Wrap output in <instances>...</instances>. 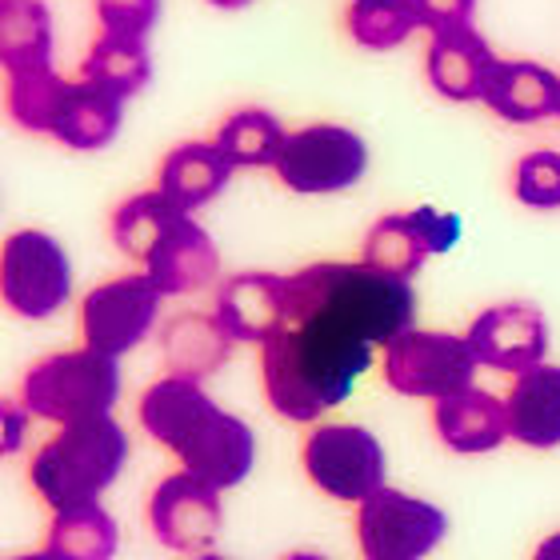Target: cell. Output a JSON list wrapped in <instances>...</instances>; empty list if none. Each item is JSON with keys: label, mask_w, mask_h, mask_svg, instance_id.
Masks as SVG:
<instances>
[{"label": "cell", "mask_w": 560, "mask_h": 560, "mask_svg": "<svg viewBox=\"0 0 560 560\" xmlns=\"http://www.w3.org/2000/svg\"><path fill=\"white\" fill-rule=\"evenodd\" d=\"M12 560H57L52 552H28V557H12Z\"/></svg>", "instance_id": "obj_39"}, {"label": "cell", "mask_w": 560, "mask_h": 560, "mask_svg": "<svg viewBox=\"0 0 560 560\" xmlns=\"http://www.w3.org/2000/svg\"><path fill=\"white\" fill-rule=\"evenodd\" d=\"M480 101L501 120L533 125L560 113V77L537 60H497Z\"/></svg>", "instance_id": "obj_16"}, {"label": "cell", "mask_w": 560, "mask_h": 560, "mask_svg": "<svg viewBox=\"0 0 560 560\" xmlns=\"http://www.w3.org/2000/svg\"><path fill=\"white\" fill-rule=\"evenodd\" d=\"M465 340L485 369L521 376L545 361L549 320L537 304H492L468 325Z\"/></svg>", "instance_id": "obj_11"}, {"label": "cell", "mask_w": 560, "mask_h": 560, "mask_svg": "<svg viewBox=\"0 0 560 560\" xmlns=\"http://www.w3.org/2000/svg\"><path fill=\"white\" fill-rule=\"evenodd\" d=\"M233 176V164L224 161V152L212 140H192V144H176L168 156L161 161L156 173V188L173 200L176 209L188 212L209 205Z\"/></svg>", "instance_id": "obj_20"}, {"label": "cell", "mask_w": 560, "mask_h": 560, "mask_svg": "<svg viewBox=\"0 0 560 560\" xmlns=\"http://www.w3.org/2000/svg\"><path fill=\"white\" fill-rule=\"evenodd\" d=\"M280 185L304 197L316 192H340L352 188L369 168V149L352 129L340 125H308L284 137V149L277 156Z\"/></svg>", "instance_id": "obj_8"}, {"label": "cell", "mask_w": 560, "mask_h": 560, "mask_svg": "<svg viewBox=\"0 0 560 560\" xmlns=\"http://www.w3.org/2000/svg\"><path fill=\"white\" fill-rule=\"evenodd\" d=\"M0 292L4 304L24 320L57 316L72 296V265L65 245L40 229L12 233L0 257Z\"/></svg>", "instance_id": "obj_5"}, {"label": "cell", "mask_w": 560, "mask_h": 560, "mask_svg": "<svg viewBox=\"0 0 560 560\" xmlns=\"http://www.w3.org/2000/svg\"><path fill=\"white\" fill-rule=\"evenodd\" d=\"M149 525L156 533L164 549L173 552H209V545L217 540L224 525V504L221 489L205 485L192 472H173L156 485L149 501Z\"/></svg>", "instance_id": "obj_10"}, {"label": "cell", "mask_w": 560, "mask_h": 560, "mask_svg": "<svg viewBox=\"0 0 560 560\" xmlns=\"http://www.w3.org/2000/svg\"><path fill=\"white\" fill-rule=\"evenodd\" d=\"M125 460H129V436L117 420H84L60 429L36 448L28 480L52 513H65L77 504H96V497L120 477Z\"/></svg>", "instance_id": "obj_2"}, {"label": "cell", "mask_w": 560, "mask_h": 560, "mask_svg": "<svg viewBox=\"0 0 560 560\" xmlns=\"http://www.w3.org/2000/svg\"><path fill=\"white\" fill-rule=\"evenodd\" d=\"M173 456L185 465V472H192L205 485L224 492L236 489L253 472V465H257V436H253L245 420L212 409Z\"/></svg>", "instance_id": "obj_12"}, {"label": "cell", "mask_w": 560, "mask_h": 560, "mask_svg": "<svg viewBox=\"0 0 560 560\" xmlns=\"http://www.w3.org/2000/svg\"><path fill=\"white\" fill-rule=\"evenodd\" d=\"M229 345H233V337L221 328V320L200 313L173 316L161 332V352L164 364H168V376H185V381H200V376L224 369Z\"/></svg>", "instance_id": "obj_22"}, {"label": "cell", "mask_w": 560, "mask_h": 560, "mask_svg": "<svg viewBox=\"0 0 560 560\" xmlns=\"http://www.w3.org/2000/svg\"><path fill=\"white\" fill-rule=\"evenodd\" d=\"M284 560H328V557H320V552H292V557H284Z\"/></svg>", "instance_id": "obj_38"}, {"label": "cell", "mask_w": 560, "mask_h": 560, "mask_svg": "<svg viewBox=\"0 0 560 560\" xmlns=\"http://www.w3.org/2000/svg\"><path fill=\"white\" fill-rule=\"evenodd\" d=\"M533 560H560V533H552V537L540 540L537 552H533Z\"/></svg>", "instance_id": "obj_36"}, {"label": "cell", "mask_w": 560, "mask_h": 560, "mask_svg": "<svg viewBox=\"0 0 560 560\" xmlns=\"http://www.w3.org/2000/svg\"><path fill=\"white\" fill-rule=\"evenodd\" d=\"M557 117H560V113H557Z\"/></svg>", "instance_id": "obj_41"}, {"label": "cell", "mask_w": 560, "mask_h": 560, "mask_svg": "<svg viewBox=\"0 0 560 560\" xmlns=\"http://www.w3.org/2000/svg\"><path fill=\"white\" fill-rule=\"evenodd\" d=\"M69 81L57 69H28V72H9V117L21 125L24 132H40L52 137V120L65 101Z\"/></svg>", "instance_id": "obj_29"}, {"label": "cell", "mask_w": 560, "mask_h": 560, "mask_svg": "<svg viewBox=\"0 0 560 560\" xmlns=\"http://www.w3.org/2000/svg\"><path fill=\"white\" fill-rule=\"evenodd\" d=\"M516 200L528 209H560V152L540 149L516 161Z\"/></svg>", "instance_id": "obj_31"}, {"label": "cell", "mask_w": 560, "mask_h": 560, "mask_svg": "<svg viewBox=\"0 0 560 560\" xmlns=\"http://www.w3.org/2000/svg\"><path fill=\"white\" fill-rule=\"evenodd\" d=\"M180 217H188V212L176 209L161 188H152V192H137V197L125 200V205L113 212V241H117V248L129 260L149 265L152 248L161 245L164 236H168V229H173Z\"/></svg>", "instance_id": "obj_26"}, {"label": "cell", "mask_w": 560, "mask_h": 560, "mask_svg": "<svg viewBox=\"0 0 560 560\" xmlns=\"http://www.w3.org/2000/svg\"><path fill=\"white\" fill-rule=\"evenodd\" d=\"M412 28H420L412 0H352L349 4V36L361 48L385 52L409 40Z\"/></svg>", "instance_id": "obj_30"}, {"label": "cell", "mask_w": 560, "mask_h": 560, "mask_svg": "<svg viewBox=\"0 0 560 560\" xmlns=\"http://www.w3.org/2000/svg\"><path fill=\"white\" fill-rule=\"evenodd\" d=\"M81 77L93 81L96 89L129 101L144 84L152 81V60L144 40H125V36H96V45L89 48V57L81 65Z\"/></svg>", "instance_id": "obj_27"}, {"label": "cell", "mask_w": 560, "mask_h": 560, "mask_svg": "<svg viewBox=\"0 0 560 560\" xmlns=\"http://www.w3.org/2000/svg\"><path fill=\"white\" fill-rule=\"evenodd\" d=\"M212 409H217V405H212L209 393L200 388V381L161 376V381L144 388V397H140V424H144V432H149L152 441L164 444L168 453H176Z\"/></svg>", "instance_id": "obj_19"}, {"label": "cell", "mask_w": 560, "mask_h": 560, "mask_svg": "<svg viewBox=\"0 0 560 560\" xmlns=\"http://www.w3.org/2000/svg\"><path fill=\"white\" fill-rule=\"evenodd\" d=\"M301 465L332 501H369L385 489V448L361 424H316L301 444Z\"/></svg>", "instance_id": "obj_6"}, {"label": "cell", "mask_w": 560, "mask_h": 560, "mask_svg": "<svg viewBox=\"0 0 560 560\" xmlns=\"http://www.w3.org/2000/svg\"><path fill=\"white\" fill-rule=\"evenodd\" d=\"M417 221H420V229H424V236H429L432 253H448V248L456 245V236H460V221H456V217H444V212H436V209H417Z\"/></svg>", "instance_id": "obj_34"}, {"label": "cell", "mask_w": 560, "mask_h": 560, "mask_svg": "<svg viewBox=\"0 0 560 560\" xmlns=\"http://www.w3.org/2000/svg\"><path fill=\"white\" fill-rule=\"evenodd\" d=\"M412 4H417L420 28H429V33L460 28V24H468L472 9H477V0H412Z\"/></svg>", "instance_id": "obj_33"}, {"label": "cell", "mask_w": 560, "mask_h": 560, "mask_svg": "<svg viewBox=\"0 0 560 560\" xmlns=\"http://www.w3.org/2000/svg\"><path fill=\"white\" fill-rule=\"evenodd\" d=\"M197 560H224V557H217V552H200Z\"/></svg>", "instance_id": "obj_40"}, {"label": "cell", "mask_w": 560, "mask_h": 560, "mask_svg": "<svg viewBox=\"0 0 560 560\" xmlns=\"http://www.w3.org/2000/svg\"><path fill=\"white\" fill-rule=\"evenodd\" d=\"M432 424L441 432V441L460 456L492 453L509 441V412L504 400H497L489 388H465L456 397L436 400Z\"/></svg>", "instance_id": "obj_17"}, {"label": "cell", "mask_w": 560, "mask_h": 560, "mask_svg": "<svg viewBox=\"0 0 560 560\" xmlns=\"http://www.w3.org/2000/svg\"><path fill=\"white\" fill-rule=\"evenodd\" d=\"M477 364V352L468 349L465 337L405 328L393 345H385V385L400 397L444 400L472 388Z\"/></svg>", "instance_id": "obj_4"}, {"label": "cell", "mask_w": 560, "mask_h": 560, "mask_svg": "<svg viewBox=\"0 0 560 560\" xmlns=\"http://www.w3.org/2000/svg\"><path fill=\"white\" fill-rule=\"evenodd\" d=\"M117 545V521L101 504H77V509L52 513L45 537V552H52L57 560H113Z\"/></svg>", "instance_id": "obj_25"}, {"label": "cell", "mask_w": 560, "mask_h": 560, "mask_svg": "<svg viewBox=\"0 0 560 560\" xmlns=\"http://www.w3.org/2000/svg\"><path fill=\"white\" fill-rule=\"evenodd\" d=\"M209 4H217V9H245L253 0H209Z\"/></svg>", "instance_id": "obj_37"}, {"label": "cell", "mask_w": 560, "mask_h": 560, "mask_svg": "<svg viewBox=\"0 0 560 560\" xmlns=\"http://www.w3.org/2000/svg\"><path fill=\"white\" fill-rule=\"evenodd\" d=\"M0 65L9 72L52 69V16L40 0H0Z\"/></svg>", "instance_id": "obj_23"}, {"label": "cell", "mask_w": 560, "mask_h": 560, "mask_svg": "<svg viewBox=\"0 0 560 560\" xmlns=\"http://www.w3.org/2000/svg\"><path fill=\"white\" fill-rule=\"evenodd\" d=\"M492 65H497V57H492L489 40H485L472 24L432 33L429 57H424L429 84L444 101H456V105H468V101H480V96H485Z\"/></svg>", "instance_id": "obj_14"}, {"label": "cell", "mask_w": 560, "mask_h": 560, "mask_svg": "<svg viewBox=\"0 0 560 560\" xmlns=\"http://www.w3.org/2000/svg\"><path fill=\"white\" fill-rule=\"evenodd\" d=\"M101 16V33L144 40L161 21V0H93Z\"/></svg>", "instance_id": "obj_32"}, {"label": "cell", "mask_w": 560, "mask_h": 560, "mask_svg": "<svg viewBox=\"0 0 560 560\" xmlns=\"http://www.w3.org/2000/svg\"><path fill=\"white\" fill-rule=\"evenodd\" d=\"M212 316L233 340L245 345H269L280 328L289 325L284 308V277L277 272H236L217 292Z\"/></svg>", "instance_id": "obj_13"}, {"label": "cell", "mask_w": 560, "mask_h": 560, "mask_svg": "<svg viewBox=\"0 0 560 560\" xmlns=\"http://www.w3.org/2000/svg\"><path fill=\"white\" fill-rule=\"evenodd\" d=\"M144 272L164 296H192V292H205L217 280L221 257H217L212 236L192 217H180L161 245L152 248Z\"/></svg>", "instance_id": "obj_15"}, {"label": "cell", "mask_w": 560, "mask_h": 560, "mask_svg": "<svg viewBox=\"0 0 560 560\" xmlns=\"http://www.w3.org/2000/svg\"><path fill=\"white\" fill-rule=\"evenodd\" d=\"M120 397V369L93 349L77 352H52L45 361H36L24 373L21 405L28 417L48 420V424H84L113 412Z\"/></svg>", "instance_id": "obj_3"}, {"label": "cell", "mask_w": 560, "mask_h": 560, "mask_svg": "<svg viewBox=\"0 0 560 560\" xmlns=\"http://www.w3.org/2000/svg\"><path fill=\"white\" fill-rule=\"evenodd\" d=\"M432 257V245L424 229H420L417 212H393V217H381V221L369 229L364 236V253L361 260L369 269L385 272V277L409 280L420 272V265Z\"/></svg>", "instance_id": "obj_24"}, {"label": "cell", "mask_w": 560, "mask_h": 560, "mask_svg": "<svg viewBox=\"0 0 560 560\" xmlns=\"http://www.w3.org/2000/svg\"><path fill=\"white\" fill-rule=\"evenodd\" d=\"M448 537V516L436 504L400 489H376L361 501L357 540L364 560H424Z\"/></svg>", "instance_id": "obj_7"}, {"label": "cell", "mask_w": 560, "mask_h": 560, "mask_svg": "<svg viewBox=\"0 0 560 560\" xmlns=\"http://www.w3.org/2000/svg\"><path fill=\"white\" fill-rule=\"evenodd\" d=\"M120 120H125V101L81 77L65 89V101H60L57 120H52V140L81 152L105 149L120 132Z\"/></svg>", "instance_id": "obj_21"}, {"label": "cell", "mask_w": 560, "mask_h": 560, "mask_svg": "<svg viewBox=\"0 0 560 560\" xmlns=\"http://www.w3.org/2000/svg\"><path fill=\"white\" fill-rule=\"evenodd\" d=\"M509 436L528 448H557L560 444V369L537 364L513 381L509 397Z\"/></svg>", "instance_id": "obj_18"}, {"label": "cell", "mask_w": 560, "mask_h": 560, "mask_svg": "<svg viewBox=\"0 0 560 560\" xmlns=\"http://www.w3.org/2000/svg\"><path fill=\"white\" fill-rule=\"evenodd\" d=\"M289 325L260 345V381L272 412L313 424L349 397L376 345L412 328L417 292L364 260H320L284 277Z\"/></svg>", "instance_id": "obj_1"}, {"label": "cell", "mask_w": 560, "mask_h": 560, "mask_svg": "<svg viewBox=\"0 0 560 560\" xmlns=\"http://www.w3.org/2000/svg\"><path fill=\"white\" fill-rule=\"evenodd\" d=\"M289 132L280 129V120L265 108H241L217 129V149L233 168H260V164H277Z\"/></svg>", "instance_id": "obj_28"}, {"label": "cell", "mask_w": 560, "mask_h": 560, "mask_svg": "<svg viewBox=\"0 0 560 560\" xmlns=\"http://www.w3.org/2000/svg\"><path fill=\"white\" fill-rule=\"evenodd\" d=\"M161 296L164 292L152 284L149 272L96 284L81 304L84 349L101 352L108 361H120L152 332L156 313H161Z\"/></svg>", "instance_id": "obj_9"}, {"label": "cell", "mask_w": 560, "mask_h": 560, "mask_svg": "<svg viewBox=\"0 0 560 560\" xmlns=\"http://www.w3.org/2000/svg\"><path fill=\"white\" fill-rule=\"evenodd\" d=\"M0 412H4V453H16L24 441V424H28V409H24L21 400H4L0 405Z\"/></svg>", "instance_id": "obj_35"}]
</instances>
